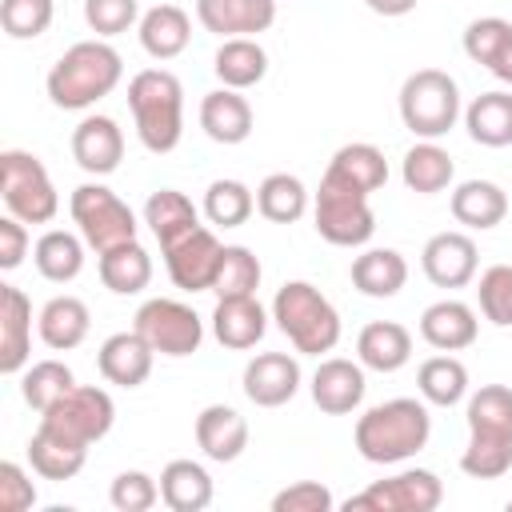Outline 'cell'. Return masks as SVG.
<instances>
[{
    "label": "cell",
    "mask_w": 512,
    "mask_h": 512,
    "mask_svg": "<svg viewBox=\"0 0 512 512\" xmlns=\"http://www.w3.org/2000/svg\"><path fill=\"white\" fill-rule=\"evenodd\" d=\"M444 484L428 468H404L388 480H372L364 492L344 500V512H436Z\"/></svg>",
    "instance_id": "11"
},
{
    "label": "cell",
    "mask_w": 512,
    "mask_h": 512,
    "mask_svg": "<svg viewBox=\"0 0 512 512\" xmlns=\"http://www.w3.org/2000/svg\"><path fill=\"white\" fill-rule=\"evenodd\" d=\"M212 72H216V80L224 88L244 92V88L260 84L268 76V52H264V44L256 36H232V40H224L216 48Z\"/></svg>",
    "instance_id": "30"
},
{
    "label": "cell",
    "mask_w": 512,
    "mask_h": 512,
    "mask_svg": "<svg viewBox=\"0 0 512 512\" xmlns=\"http://www.w3.org/2000/svg\"><path fill=\"white\" fill-rule=\"evenodd\" d=\"M312 404L328 416H348L364 404L368 380H364V364L360 360H344V356H328L320 360V368L312 372Z\"/></svg>",
    "instance_id": "16"
},
{
    "label": "cell",
    "mask_w": 512,
    "mask_h": 512,
    "mask_svg": "<svg viewBox=\"0 0 512 512\" xmlns=\"http://www.w3.org/2000/svg\"><path fill=\"white\" fill-rule=\"evenodd\" d=\"M24 256H28V228H24V220H16L8 212L0 220V268L12 272V268L24 264Z\"/></svg>",
    "instance_id": "51"
},
{
    "label": "cell",
    "mask_w": 512,
    "mask_h": 512,
    "mask_svg": "<svg viewBox=\"0 0 512 512\" xmlns=\"http://www.w3.org/2000/svg\"><path fill=\"white\" fill-rule=\"evenodd\" d=\"M124 76V60L108 40H80L64 48V56L48 68V100L64 112H84L96 100H104Z\"/></svg>",
    "instance_id": "2"
},
{
    "label": "cell",
    "mask_w": 512,
    "mask_h": 512,
    "mask_svg": "<svg viewBox=\"0 0 512 512\" xmlns=\"http://www.w3.org/2000/svg\"><path fill=\"white\" fill-rule=\"evenodd\" d=\"M212 476L196 460H168L160 472V500L172 512H204L212 504Z\"/></svg>",
    "instance_id": "33"
},
{
    "label": "cell",
    "mask_w": 512,
    "mask_h": 512,
    "mask_svg": "<svg viewBox=\"0 0 512 512\" xmlns=\"http://www.w3.org/2000/svg\"><path fill=\"white\" fill-rule=\"evenodd\" d=\"M160 356H192L204 344V320L196 316V308H188L184 300L172 296H152L136 308V324H132Z\"/></svg>",
    "instance_id": "12"
},
{
    "label": "cell",
    "mask_w": 512,
    "mask_h": 512,
    "mask_svg": "<svg viewBox=\"0 0 512 512\" xmlns=\"http://www.w3.org/2000/svg\"><path fill=\"white\" fill-rule=\"evenodd\" d=\"M88 328H92V312H88V304L80 300V296H52L44 308H40V316H36V332H40V340L52 348V352H72V348H80L84 344V336H88Z\"/></svg>",
    "instance_id": "27"
},
{
    "label": "cell",
    "mask_w": 512,
    "mask_h": 512,
    "mask_svg": "<svg viewBox=\"0 0 512 512\" xmlns=\"http://www.w3.org/2000/svg\"><path fill=\"white\" fill-rule=\"evenodd\" d=\"M348 276H352V288H356L360 296L388 300V296H396V292L408 284V260H404L396 248H364V252L352 260Z\"/></svg>",
    "instance_id": "29"
},
{
    "label": "cell",
    "mask_w": 512,
    "mask_h": 512,
    "mask_svg": "<svg viewBox=\"0 0 512 512\" xmlns=\"http://www.w3.org/2000/svg\"><path fill=\"white\" fill-rule=\"evenodd\" d=\"M200 128L216 144H244L252 136V104L236 88H216L200 100Z\"/></svg>",
    "instance_id": "26"
},
{
    "label": "cell",
    "mask_w": 512,
    "mask_h": 512,
    "mask_svg": "<svg viewBox=\"0 0 512 512\" xmlns=\"http://www.w3.org/2000/svg\"><path fill=\"white\" fill-rule=\"evenodd\" d=\"M68 212L76 220V232L88 240V248H96V256L108 252V248H116V244L136 240V216H132V208L108 184H100V180H88V184L72 188Z\"/></svg>",
    "instance_id": "8"
},
{
    "label": "cell",
    "mask_w": 512,
    "mask_h": 512,
    "mask_svg": "<svg viewBox=\"0 0 512 512\" xmlns=\"http://www.w3.org/2000/svg\"><path fill=\"white\" fill-rule=\"evenodd\" d=\"M112 420H116V404L96 384H76L48 412H40V428L80 448H92L96 440H104L112 432Z\"/></svg>",
    "instance_id": "10"
},
{
    "label": "cell",
    "mask_w": 512,
    "mask_h": 512,
    "mask_svg": "<svg viewBox=\"0 0 512 512\" xmlns=\"http://www.w3.org/2000/svg\"><path fill=\"white\" fill-rule=\"evenodd\" d=\"M272 320L304 356H324L340 344V312L308 280H284L272 296Z\"/></svg>",
    "instance_id": "5"
},
{
    "label": "cell",
    "mask_w": 512,
    "mask_h": 512,
    "mask_svg": "<svg viewBox=\"0 0 512 512\" xmlns=\"http://www.w3.org/2000/svg\"><path fill=\"white\" fill-rule=\"evenodd\" d=\"M260 276H264V268H260V260H256L252 248L224 244V256H220V272L212 280V292H216V300L220 296H256Z\"/></svg>",
    "instance_id": "43"
},
{
    "label": "cell",
    "mask_w": 512,
    "mask_h": 512,
    "mask_svg": "<svg viewBox=\"0 0 512 512\" xmlns=\"http://www.w3.org/2000/svg\"><path fill=\"white\" fill-rule=\"evenodd\" d=\"M400 120L416 140H440L460 120V88L444 68H416L400 84Z\"/></svg>",
    "instance_id": "6"
},
{
    "label": "cell",
    "mask_w": 512,
    "mask_h": 512,
    "mask_svg": "<svg viewBox=\"0 0 512 512\" xmlns=\"http://www.w3.org/2000/svg\"><path fill=\"white\" fill-rule=\"evenodd\" d=\"M196 20L224 40L260 36L276 24V0H196Z\"/></svg>",
    "instance_id": "19"
},
{
    "label": "cell",
    "mask_w": 512,
    "mask_h": 512,
    "mask_svg": "<svg viewBox=\"0 0 512 512\" xmlns=\"http://www.w3.org/2000/svg\"><path fill=\"white\" fill-rule=\"evenodd\" d=\"M356 360L372 372H400L412 360V332L396 320H372L356 336Z\"/></svg>",
    "instance_id": "28"
},
{
    "label": "cell",
    "mask_w": 512,
    "mask_h": 512,
    "mask_svg": "<svg viewBox=\"0 0 512 512\" xmlns=\"http://www.w3.org/2000/svg\"><path fill=\"white\" fill-rule=\"evenodd\" d=\"M84 460H88V448L68 444L60 436H52L48 428H36L28 440V464L44 480H72L84 468Z\"/></svg>",
    "instance_id": "40"
},
{
    "label": "cell",
    "mask_w": 512,
    "mask_h": 512,
    "mask_svg": "<svg viewBox=\"0 0 512 512\" xmlns=\"http://www.w3.org/2000/svg\"><path fill=\"white\" fill-rule=\"evenodd\" d=\"M164 268H168V280L184 292H212V280L220 272V256H224V244L216 240L212 228L196 224L192 232H184L180 240L164 244Z\"/></svg>",
    "instance_id": "13"
},
{
    "label": "cell",
    "mask_w": 512,
    "mask_h": 512,
    "mask_svg": "<svg viewBox=\"0 0 512 512\" xmlns=\"http://www.w3.org/2000/svg\"><path fill=\"white\" fill-rule=\"evenodd\" d=\"M72 160L88 172V176H108L120 168L124 160V132L112 116H84L72 128Z\"/></svg>",
    "instance_id": "17"
},
{
    "label": "cell",
    "mask_w": 512,
    "mask_h": 512,
    "mask_svg": "<svg viewBox=\"0 0 512 512\" xmlns=\"http://www.w3.org/2000/svg\"><path fill=\"white\" fill-rule=\"evenodd\" d=\"M108 500H112L116 512H148V508L160 500V484H156L148 472L128 468V472H120V476L112 480Z\"/></svg>",
    "instance_id": "47"
},
{
    "label": "cell",
    "mask_w": 512,
    "mask_h": 512,
    "mask_svg": "<svg viewBox=\"0 0 512 512\" xmlns=\"http://www.w3.org/2000/svg\"><path fill=\"white\" fill-rule=\"evenodd\" d=\"M128 108L148 152L164 156L184 136V88L168 68H144L128 80Z\"/></svg>",
    "instance_id": "4"
},
{
    "label": "cell",
    "mask_w": 512,
    "mask_h": 512,
    "mask_svg": "<svg viewBox=\"0 0 512 512\" xmlns=\"http://www.w3.org/2000/svg\"><path fill=\"white\" fill-rule=\"evenodd\" d=\"M512 36V20H504V16H480V20H472L468 28H464V56L472 60V64H492V56L500 52V44Z\"/></svg>",
    "instance_id": "48"
},
{
    "label": "cell",
    "mask_w": 512,
    "mask_h": 512,
    "mask_svg": "<svg viewBox=\"0 0 512 512\" xmlns=\"http://www.w3.org/2000/svg\"><path fill=\"white\" fill-rule=\"evenodd\" d=\"M36 504V484L28 480V472L16 460L0 464V508L4 512H28Z\"/></svg>",
    "instance_id": "50"
},
{
    "label": "cell",
    "mask_w": 512,
    "mask_h": 512,
    "mask_svg": "<svg viewBox=\"0 0 512 512\" xmlns=\"http://www.w3.org/2000/svg\"><path fill=\"white\" fill-rule=\"evenodd\" d=\"M488 72L496 76V80H504V84H512V36L500 44V52L492 56V64H488Z\"/></svg>",
    "instance_id": "52"
},
{
    "label": "cell",
    "mask_w": 512,
    "mask_h": 512,
    "mask_svg": "<svg viewBox=\"0 0 512 512\" xmlns=\"http://www.w3.org/2000/svg\"><path fill=\"white\" fill-rule=\"evenodd\" d=\"M508 512H512V500H508Z\"/></svg>",
    "instance_id": "54"
},
{
    "label": "cell",
    "mask_w": 512,
    "mask_h": 512,
    "mask_svg": "<svg viewBox=\"0 0 512 512\" xmlns=\"http://www.w3.org/2000/svg\"><path fill=\"white\" fill-rule=\"evenodd\" d=\"M356 452L368 464H400L408 456H416L428 436H432V416H428V400L416 396H396L384 404H372L360 420H356Z\"/></svg>",
    "instance_id": "3"
},
{
    "label": "cell",
    "mask_w": 512,
    "mask_h": 512,
    "mask_svg": "<svg viewBox=\"0 0 512 512\" xmlns=\"http://www.w3.org/2000/svg\"><path fill=\"white\" fill-rule=\"evenodd\" d=\"M252 212H256V196H252V188L244 180L220 176V180L208 184V192H204V216H208V224H216V228H240V224H248Z\"/></svg>",
    "instance_id": "41"
},
{
    "label": "cell",
    "mask_w": 512,
    "mask_h": 512,
    "mask_svg": "<svg viewBox=\"0 0 512 512\" xmlns=\"http://www.w3.org/2000/svg\"><path fill=\"white\" fill-rule=\"evenodd\" d=\"M196 444L212 464H232L248 448V420L232 404H208L196 416Z\"/></svg>",
    "instance_id": "23"
},
{
    "label": "cell",
    "mask_w": 512,
    "mask_h": 512,
    "mask_svg": "<svg viewBox=\"0 0 512 512\" xmlns=\"http://www.w3.org/2000/svg\"><path fill=\"white\" fill-rule=\"evenodd\" d=\"M0 196H4V208L24 224H52L60 212V196L44 160L24 148L0 152Z\"/></svg>",
    "instance_id": "7"
},
{
    "label": "cell",
    "mask_w": 512,
    "mask_h": 512,
    "mask_svg": "<svg viewBox=\"0 0 512 512\" xmlns=\"http://www.w3.org/2000/svg\"><path fill=\"white\" fill-rule=\"evenodd\" d=\"M268 320L272 312H264L256 296H220L212 308V336L232 352H248L264 340Z\"/></svg>",
    "instance_id": "20"
},
{
    "label": "cell",
    "mask_w": 512,
    "mask_h": 512,
    "mask_svg": "<svg viewBox=\"0 0 512 512\" xmlns=\"http://www.w3.org/2000/svg\"><path fill=\"white\" fill-rule=\"evenodd\" d=\"M136 36H140V48L152 60H176L192 40V20L180 4H156L140 16Z\"/></svg>",
    "instance_id": "25"
},
{
    "label": "cell",
    "mask_w": 512,
    "mask_h": 512,
    "mask_svg": "<svg viewBox=\"0 0 512 512\" xmlns=\"http://www.w3.org/2000/svg\"><path fill=\"white\" fill-rule=\"evenodd\" d=\"M100 284L116 296H136L152 284V256L140 240H128V244H116L108 252H100Z\"/></svg>",
    "instance_id": "32"
},
{
    "label": "cell",
    "mask_w": 512,
    "mask_h": 512,
    "mask_svg": "<svg viewBox=\"0 0 512 512\" xmlns=\"http://www.w3.org/2000/svg\"><path fill=\"white\" fill-rule=\"evenodd\" d=\"M464 128L484 148H508L512 144V92H480L464 108Z\"/></svg>",
    "instance_id": "36"
},
{
    "label": "cell",
    "mask_w": 512,
    "mask_h": 512,
    "mask_svg": "<svg viewBox=\"0 0 512 512\" xmlns=\"http://www.w3.org/2000/svg\"><path fill=\"white\" fill-rule=\"evenodd\" d=\"M144 224L152 228V236H156L160 248H164V244L180 240L184 232H192V228L200 224V212H196V204H192L184 192H176V188H156V192L144 200Z\"/></svg>",
    "instance_id": "38"
},
{
    "label": "cell",
    "mask_w": 512,
    "mask_h": 512,
    "mask_svg": "<svg viewBox=\"0 0 512 512\" xmlns=\"http://www.w3.org/2000/svg\"><path fill=\"white\" fill-rule=\"evenodd\" d=\"M468 444L460 452V472L472 480H500L512 468V388L480 384L468 404Z\"/></svg>",
    "instance_id": "1"
},
{
    "label": "cell",
    "mask_w": 512,
    "mask_h": 512,
    "mask_svg": "<svg viewBox=\"0 0 512 512\" xmlns=\"http://www.w3.org/2000/svg\"><path fill=\"white\" fill-rule=\"evenodd\" d=\"M32 356V300L16 284H0V372L16 376Z\"/></svg>",
    "instance_id": "21"
},
{
    "label": "cell",
    "mask_w": 512,
    "mask_h": 512,
    "mask_svg": "<svg viewBox=\"0 0 512 512\" xmlns=\"http://www.w3.org/2000/svg\"><path fill=\"white\" fill-rule=\"evenodd\" d=\"M56 16V4L52 0H0V28L12 36V40H36L48 32Z\"/></svg>",
    "instance_id": "44"
},
{
    "label": "cell",
    "mask_w": 512,
    "mask_h": 512,
    "mask_svg": "<svg viewBox=\"0 0 512 512\" xmlns=\"http://www.w3.org/2000/svg\"><path fill=\"white\" fill-rule=\"evenodd\" d=\"M364 4H368L376 16H408L420 0H364Z\"/></svg>",
    "instance_id": "53"
},
{
    "label": "cell",
    "mask_w": 512,
    "mask_h": 512,
    "mask_svg": "<svg viewBox=\"0 0 512 512\" xmlns=\"http://www.w3.org/2000/svg\"><path fill=\"white\" fill-rule=\"evenodd\" d=\"M312 220H316V232L336 248H360L376 232L368 196L356 188H344L328 176H320V188L312 196Z\"/></svg>",
    "instance_id": "9"
},
{
    "label": "cell",
    "mask_w": 512,
    "mask_h": 512,
    "mask_svg": "<svg viewBox=\"0 0 512 512\" xmlns=\"http://www.w3.org/2000/svg\"><path fill=\"white\" fill-rule=\"evenodd\" d=\"M416 388H420V400H428L436 408H452V404L468 400V368L452 352L428 356L416 368Z\"/></svg>",
    "instance_id": "37"
},
{
    "label": "cell",
    "mask_w": 512,
    "mask_h": 512,
    "mask_svg": "<svg viewBox=\"0 0 512 512\" xmlns=\"http://www.w3.org/2000/svg\"><path fill=\"white\" fill-rule=\"evenodd\" d=\"M84 24L100 40L120 36L132 24H140V0H84Z\"/></svg>",
    "instance_id": "46"
},
{
    "label": "cell",
    "mask_w": 512,
    "mask_h": 512,
    "mask_svg": "<svg viewBox=\"0 0 512 512\" xmlns=\"http://www.w3.org/2000/svg\"><path fill=\"white\" fill-rule=\"evenodd\" d=\"M476 332H480V320H476V308L464 304V300H436L420 312V340L432 344L436 352H460L468 344H476Z\"/></svg>",
    "instance_id": "22"
},
{
    "label": "cell",
    "mask_w": 512,
    "mask_h": 512,
    "mask_svg": "<svg viewBox=\"0 0 512 512\" xmlns=\"http://www.w3.org/2000/svg\"><path fill=\"white\" fill-rule=\"evenodd\" d=\"M84 248L88 240L76 236V232H64V228H48L36 244H32V260H36V272L52 284H68L84 272Z\"/></svg>",
    "instance_id": "35"
},
{
    "label": "cell",
    "mask_w": 512,
    "mask_h": 512,
    "mask_svg": "<svg viewBox=\"0 0 512 512\" xmlns=\"http://www.w3.org/2000/svg\"><path fill=\"white\" fill-rule=\"evenodd\" d=\"M256 212L272 224H296L308 212V188L292 172H272L256 188Z\"/></svg>",
    "instance_id": "39"
},
{
    "label": "cell",
    "mask_w": 512,
    "mask_h": 512,
    "mask_svg": "<svg viewBox=\"0 0 512 512\" xmlns=\"http://www.w3.org/2000/svg\"><path fill=\"white\" fill-rule=\"evenodd\" d=\"M72 388H76V376H72V368L64 360H40V364L24 368V376H20V396L36 412H48Z\"/></svg>",
    "instance_id": "42"
},
{
    "label": "cell",
    "mask_w": 512,
    "mask_h": 512,
    "mask_svg": "<svg viewBox=\"0 0 512 512\" xmlns=\"http://www.w3.org/2000/svg\"><path fill=\"white\" fill-rule=\"evenodd\" d=\"M300 360L288 352H256L244 364L240 388L256 408H280L300 392Z\"/></svg>",
    "instance_id": "15"
},
{
    "label": "cell",
    "mask_w": 512,
    "mask_h": 512,
    "mask_svg": "<svg viewBox=\"0 0 512 512\" xmlns=\"http://www.w3.org/2000/svg\"><path fill=\"white\" fill-rule=\"evenodd\" d=\"M400 176H404V188L416 192V196H436L452 184L456 176V164L452 156L436 144V140H416L408 152H404V164H400Z\"/></svg>",
    "instance_id": "34"
},
{
    "label": "cell",
    "mask_w": 512,
    "mask_h": 512,
    "mask_svg": "<svg viewBox=\"0 0 512 512\" xmlns=\"http://www.w3.org/2000/svg\"><path fill=\"white\" fill-rule=\"evenodd\" d=\"M324 176L336 180V184H344V188H356V192L372 196V192H380L388 184V160H384V152L376 144L352 140V144H344V148L332 152Z\"/></svg>",
    "instance_id": "24"
},
{
    "label": "cell",
    "mask_w": 512,
    "mask_h": 512,
    "mask_svg": "<svg viewBox=\"0 0 512 512\" xmlns=\"http://www.w3.org/2000/svg\"><path fill=\"white\" fill-rule=\"evenodd\" d=\"M336 500L320 480H296L272 496V512H332Z\"/></svg>",
    "instance_id": "49"
},
{
    "label": "cell",
    "mask_w": 512,
    "mask_h": 512,
    "mask_svg": "<svg viewBox=\"0 0 512 512\" xmlns=\"http://www.w3.org/2000/svg\"><path fill=\"white\" fill-rule=\"evenodd\" d=\"M420 268L436 288H468L480 268L476 240L468 232H436L420 252Z\"/></svg>",
    "instance_id": "14"
},
{
    "label": "cell",
    "mask_w": 512,
    "mask_h": 512,
    "mask_svg": "<svg viewBox=\"0 0 512 512\" xmlns=\"http://www.w3.org/2000/svg\"><path fill=\"white\" fill-rule=\"evenodd\" d=\"M152 360H156V348L136 328L132 332H112L96 352L100 376L116 388H140L152 376Z\"/></svg>",
    "instance_id": "18"
},
{
    "label": "cell",
    "mask_w": 512,
    "mask_h": 512,
    "mask_svg": "<svg viewBox=\"0 0 512 512\" xmlns=\"http://www.w3.org/2000/svg\"><path fill=\"white\" fill-rule=\"evenodd\" d=\"M448 208H452L456 224L476 228V232H488V228H496L508 216V196L492 180H464V184L452 188Z\"/></svg>",
    "instance_id": "31"
},
{
    "label": "cell",
    "mask_w": 512,
    "mask_h": 512,
    "mask_svg": "<svg viewBox=\"0 0 512 512\" xmlns=\"http://www.w3.org/2000/svg\"><path fill=\"white\" fill-rule=\"evenodd\" d=\"M476 300H480L484 320L508 328L512 324V264L484 268L480 272V284H476Z\"/></svg>",
    "instance_id": "45"
}]
</instances>
